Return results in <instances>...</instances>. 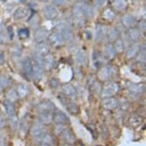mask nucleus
Wrapping results in <instances>:
<instances>
[{"label":"nucleus","mask_w":146,"mask_h":146,"mask_svg":"<svg viewBox=\"0 0 146 146\" xmlns=\"http://www.w3.org/2000/svg\"><path fill=\"white\" fill-rule=\"evenodd\" d=\"M48 40L49 43L54 47H60L64 45L65 42L64 39L63 38L61 35L58 31H53L49 34L48 36Z\"/></svg>","instance_id":"1"},{"label":"nucleus","mask_w":146,"mask_h":146,"mask_svg":"<svg viewBox=\"0 0 146 146\" xmlns=\"http://www.w3.org/2000/svg\"><path fill=\"white\" fill-rule=\"evenodd\" d=\"M119 90V86L116 83L112 82L110 84H107L102 90V97H110L115 95Z\"/></svg>","instance_id":"2"},{"label":"nucleus","mask_w":146,"mask_h":146,"mask_svg":"<svg viewBox=\"0 0 146 146\" xmlns=\"http://www.w3.org/2000/svg\"><path fill=\"white\" fill-rule=\"evenodd\" d=\"M49 35L48 30L44 28H39L35 31L34 34V38L37 44L44 43L48 39V36Z\"/></svg>","instance_id":"3"},{"label":"nucleus","mask_w":146,"mask_h":146,"mask_svg":"<svg viewBox=\"0 0 146 146\" xmlns=\"http://www.w3.org/2000/svg\"><path fill=\"white\" fill-rule=\"evenodd\" d=\"M113 67L110 65H106L101 68L99 71V78L102 80H106L110 79L113 75Z\"/></svg>","instance_id":"4"},{"label":"nucleus","mask_w":146,"mask_h":146,"mask_svg":"<svg viewBox=\"0 0 146 146\" xmlns=\"http://www.w3.org/2000/svg\"><path fill=\"white\" fill-rule=\"evenodd\" d=\"M53 120L58 124H67L69 122V118L64 112L60 110L55 111L54 114H53Z\"/></svg>","instance_id":"5"},{"label":"nucleus","mask_w":146,"mask_h":146,"mask_svg":"<svg viewBox=\"0 0 146 146\" xmlns=\"http://www.w3.org/2000/svg\"><path fill=\"white\" fill-rule=\"evenodd\" d=\"M44 14L46 19L48 20H53L56 19L58 15L57 9L53 5H47L44 8Z\"/></svg>","instance_id":"6"},{"label":"nucleus","mask_w":146,"mask_h":146,"mask_svg":"<svg viewBox=\"0 0 146 146\" xmlns=\"http://www.w3.org/2000/svg\"><path fill=\"white\" fill-rule=\"evenodd\" d=\"M62 90L67 98L75 99L77 97V90L74 88V86L70 84H64L62 86Z\"/></svg>","instance_id":"7"},{"label":"nucleus","mask_w":146,"mask_h":146,"mask_svg":"<svg viewBox=\"0 0 146 146\" xmlns=\"http://www.w3.org/2000/svg\"><path fill=\"white\" fill-rule=\"evenodd\" d=\"M101 104L103 108H105L106 110H113L118 106V101L115 98L110 96V97H105L103 99Z\"/></svg>","instance_id":"8"},{"label":"nucleus","mask_w":146,"mask_h":146,"mask_svg":"<svg viewBox=\"0 0 146 146\" xmlns=\"http://www.w3.org/2000/svg\"><path fill=\"white\" fill-rule=\"evenodd\" d=\"M107 29L106 27L101 24H98L96 26V31H95V40L96 41H102L104 38V36L107 34Z\"/></svg>","instance_id":"9"},{"label":"nucleus","mask_w":146,"mask_h":146,"mask_svg":"<svg viewBox=\"0 0 146 146\" xmlns=\"http://www.w3.org/2000/svg\"><path fill=\"white\" fill-rule=\"evenodd\" d=\"M31 74L35 81L39 82L43 77V67L38 64H35L32 67Z\"/></svg>","instance_id":"10"},{"label":"nucleus","mask_w":146,"mask_h":146,"mask_svg":"<svg viewBox=\"0 0 146 146\" xmlns=\"http://www.w3.org/2000/svg\"><path fill=\"white\" fill-rule=\"evenodd\" d=\"M59 33L63 37V38L64 39V41H70L74 39V33L71 31V29L68 28V27L63 25L60 28V32Z\"/></svg>","instance_id":"11"},{"label":"nucleus","mask_w":146,"mask_h":146,"mask_svg":"<svg viewBox=\"0 0 146 146\" xmlns=\"http://www.w3.org/2000/svg\"><path fill=\"white\" fill-rule=\"evenodd\" d=\"M74 15L75 19L78 21V22H83L85 18V15L84 14V11H83V5L82 3H77L74 6Z\"/></svg>","instance_id":"12"},{"label":"nucleus","mask_w":146,"mask_h":146,"mask_svg":"<svg viewBox=\"0 0 146 146\" xmlns=\"http://www.w3.org/2000/svg\"><path fill=\"white\" fill-rule=\"evenodd\" d=\"M54 104L49 100H43L38 105V110L41 113L42 112H51L54 110Z\"/></svg>","instance_id":"13"},{"label":"nucleus","mask_w":146,"mask_h":146,"mask_svg":"<svg viewBox=\"0 0 146 146\" xmlns=\"http://www.w3.org/2000/svg\"><path fill=\"white\" fill-rule=\"evenodd\" d=\"M122 23L126 28H132L135 24V18L131 14L125 15L122 19Z\"/></svg>","instance_id":"14"},{"label":"nucleus","mask_w":146,"mask_h":146,"mask_svg":"<svg viewBox=\"0 0 146 146\" xmlns=\"http://www.w3.org/2000/svg\"><path fill=\"white\" fill-rule=\"evenodd\" d=\"M50 52V50H49V48L47 44H45L44 43H39L37 44L35 48V53L38 54V55L41 56V57H44L47 54H48Z\"/></svg>","instance_id":"15"},{"label":"nucleus","mask_w":146,"mask_h":146,"mask_svg":"<svg viewBox=\"0 0 146 146\" xmlns=\"http://www.w3.org/2000/svg\"><path fill=\"white\" fill-rule=\"evenodd\" d=\"M140 50V47L138 44H133L130 46L126 52V58L128 59H132L135 58Z\"/></svg>","instance_id":"16"},{"label":"nucleus","mask_w":146,"mask_h":146,"mask_svg":"<svg viewBox=\"0 0 146 146\" xmlns=\"http://www.w3.org/2000/svg\"><path fill=\"white\" fill-rule=\"evenodd\" d=\"M116 50L113 44H107L104 47V54L109 59H113L116 56Z\"/></svg>","instance_id":"17"},{"label":"nucleus","mask_w":146,"mask_h":146,"mask_svg":"<svg viewBox=\"0 0 146 146\" xmlns=\"http://www.w3.org/2000/svg\"><path fill=\"white\" fill-rule=\"evenodd\" d=\"M128 89L132 94L134 95H139L142 93V85L135 83H129L128 84Z\"/></svg>","instance_id":"18"},{"label":"nucleus","mask_w":146,"mask_h":146,"mask_svg":"<svg viewBox=\"0 0 146 146\" xmlns=\"http://www.w3.org/2000/svg\"><path fill=\"white\" fill-rule=\"evenodd\" d=\"M29 11L25 8H19L13 13V18L15 20H20L25 19L28 15Z\"/></svg>","instance_id":"19"},{"label":"nucleus","mask_w":146,"mask_h":146,"mask_svg":"<svg viewBox=\"0 0 146 146\" xmlns=\"http://www.w3.org/2000/svg\"><path fill=\"white\" fill-rule=\"evenodd\" d=\"M54 58L53 56L50 54H48L46 56H44L43 58V66L42 67H44L46 70H50L53 67V64H54Z\"/></svg>","instance_id":"20"},{"label":"nucleus","mask_w":146,"mask_h":146,"mask_svg":"<svg viewBox=\"0 0 146 146\" xmlns=\"http://www.w3.org/2000/svg\"><path fill=\"white\" fill-rule=\"evenodd\" d=\"M4 107H5V113H7L9 116L15 114V107L14 103H12V102L6 100L4 102Z\"/></svg>","instance_id":"21"},{"label":"nucleus","mask_w":146,"mask_h":146,"mask_svg":"<svg viewBox=\"0 0 146 146\" xmlns=\"http://www.w3.org/2000/svg\"><path fill=\"white\" fill-rule=\"evenodd\" d=\"M40 120L44 124H50L53 121V114L51 112H42L40 115Z\"/></svg>","instance_id":"22"},{"label":"nucleus","mask_w":146,"mask_h":146,"mask_svg":"<svg viewBox=\"0 0 146 146\" xmlns=\"http://www.w3.org/2000/svg\"><path fill=\"white\" fill-rule=\"evenodd\" d=\"M22 66H23V69H24L25 73L27 75H31V71H32V67L33 66H32V64H31V59L29 57H26V58H25L24 60H23Z\"/></svg>","instance_id":"23"},{"label":"nucleus","mask_w":146,"mask_h":146,"mask_svg":"<svg viewBox=\"0 0 146 146\" xmlns=\"http://www.w3.org/2000/svg\"><path fill=\"white\" fill-rule=\"evenodd\" d=\"M129 37L132 41H137L141 38V31L138 29L131 28L129 31Z\"/></svg>","instance_id":"24"},{"label":"nucleus","mask_w":146,"mask_h":146,"mask_svg":"<svg viewBox=\"0 0 146 146\" xmlns=\"http://www.w3.org/2000/svg\"><path fill=\"white\" fill-rule=\"evenodd\" d=\"M76 59L80 64H84L87 60V55L84 50H79L76 54Z\"/></svg>","instance_id":"25"},{"label":"nucleus","mask_w":146,"mask_h":146,"mask_svg":"<svg viewBox=\"0 0 146 146\" xmlns=\"http://www.w3.org/2000/svg\"><path fill=\"white\" fill-rule=\"evenodd\" d=\"M113 5L117 10L122 11L126 9L127 1L126 0H113Z\"/></svg>","instance_id":"26"},{"label":"nucleus","mask_w":146,"mask_h":146,"mask_svg":"<svg viewBox=\"0 0 146 146\" xmlns=\"http://www.w3.org/2000/svg\"><path fill=\"white\" fill-rule=\"evenodd\" d=\"M83 5V11H84V14L85 15V18L87 19H92L94 17V9L90 6V5H86L85 3H82Z\"/></svg>","instance_id":"27"},{"label":"nucleus","mask_w":146,"mask_h":146,"mask_svg":"<svg viewBox=\"0 0 146 146\" xmlns=\"http://www.w3.org/2000/svg\"><path fill=\"white\" fill-rule=\"evenodd\" d=\"M18 94L19 97H25V96L29 94V86L25 85V84H20L19 87H18Z\"/></svg>","instance_id":"28"},{"label":"nucleus","mask_w":146,"mask_h":146,"mask_svg":"<svg viewBox=\"0 0 146 146\" xmlns=\"http://www.w3.org/2000/svg\"><path fill=\"white\" fill-rule=\"evenodd\" d=\"M19 98V96L18 94V92L13 90V89L9 90V92L7 93V100L12 102V103H14V102L18 100Z\"/></svg>","instance_id":"29"},{"label":"nucleus","mask_w":146,"mask_h":146,"mask_svg":"<svg viewBox=\"0 0 146 146\" xmlns=\"http://www.w3.org/2000/svg\"><path fill=\"white\" fill-rule=\"evenodd\" d=\"M31 135L35 137L40 136L42 132H43V128L40 125L36 124L35 125H33V127L31 128Z\"/></svg>","instance_id":"30"},{"label":"nucleus","mask_w":146,"mask_h":146,"mask_svg":"<svg viewBox=\"0 0 146 146\" xmlns=\"http://www.w3.org/2000/svg\"><path fill=\"white\" fill-rule=\"evenodd\" d=\"M109 35V38L110 41H115L116 39L119 38V31H118L116 29H111L109 32H107Z\"/></svg>","instance_id":"31"},{"label":"nucleus","mask_w":146,"mask_h":146,"mask_svg":"<svg viewBox=\"0 0 146 146\" xmlns=\"http://www.w3.org/2000/svg\"><path fill=\"white\" fill-rule=\"evenodd\" d=\"M18 35H19V38H20L21 39L28 38L30 35V31H29V29H27V28H22V29H19Z\"/></svg>","instance_id":"32"},{"label":"nucleus","mask_w":146,"mask_h":146,"mask_svg":"<svg viewBox=\"0 0 146 146\" xmlns=\"http://www.w3.org/2000/svg\"><path fill=\"white\" fill-rule=\"evenodd\" d=\"M115 44L114 46V48H115V50H116V52H122L125 49V45H124V42L122 41V39L117 38L115 40Z\"/></svg>","instance_id":"33"},{"label":"nucleus","mask_w":146,"mask_h":146,"mask_svg":"<svg viewBox=\"0 0 146 146\" xmlns=\"http://www.w3.org/2000/svg\"><path fill=\"white\" fill-rule=\"evenodd\" d=\"M67 110L71 113H77L78 112V106L76 105V103L68 100V103L67 104Z\"/></svg>","instance_id":"34"},{"label":"nucleus","mask_w":146,"mask_h":146,"mask_svg":"<svg viewBox=\"0 0 146 146\" xmlns=\"http://www.w3.org/2000/svg\"><path fill=\"white\" fill-rule=\"evenodd\" d=\"M9 84V80L5 76H0V93L3 92V90Z\"/></svg>","instance_id":"35"},{"label":"nucleus","mask_w":146,"mask_h":146,"mask_svg":"<svg viewBox=\"0 0 146 146\" xmlns=\"http://www.w3.org/2000/svg\"><path fill=\"white\" fill-rule=\"evenodd\" d=\"M141 119L140 116L139 115H132V117L130 118V120H129V122L130 124H132V125H134V126H137V125H139L141 122Z\"/></svg>","instance_id":"36"},{"label":"nucleus","mask_w":146,"mask_h":146,"mask_svg":"<svg viewBox=\"0 0 146 146\" xmlns=\"http://www.w3.org/2000/svg\"><path fill=\"white\" fill-rule=\"evenodd\" d=\"M103 15H104V17H105L107 20H113L115 16V13L113 12V11H112V10L110 9H108L106 10L105 12H104Z\"/></svg>","instance_id":"37"},{"label":"nucleus","mask_w":146,"mask_h":146,"mask_svg":"<svg viewBox=\"0 0 146 146\" xmlns=\"http://www.w3.org/2000/svg\"><path fill=\"white\" fill-rule=\"evenodd\" d=\"M137 58H138V60L139 62L145 64V50H144L143 52H141V54H140Z\"/></svg>","instance_id":"38"},{"label":"nucleus","mask_w":146,"mask_h":146,"mask_svg":"<svg viewBox=\"0 0 146 146\" xmlns=\"http://www.w3.org/2000/svg\"><path fill=\"white\" fill-rule=\"evenodd\" d=\"M107 0H95V4L97 7H102Z\"/></svg>","instance_id":"39"},{"label":"nucleus","mask_w":146,"mask_h":146,"mask_svg":"<svg viewBox=\"0 0 146 146\" xmlns=\"http://www.w3.org/2000/svg\"><path fill=\"white\" fill-rule=\"evenodd\" d=\"M5 62V54L3 50H0V65L4 64Z\"/></svg>","instance_id":"40"},{"label":"nucleus","mask_w":146,"mask_h":146,"mask_svg":"<svg viewBox=\"0 0 146 146\" xmlns=\"http://www.w3.org/2000/svg\"><path fill=\"white\" fill-rule=\"evenodd\" d=\"M67 2V0H54V4L55 5H64L65 3Z\"/></svg>","instance_id":"41"},{"label":"nucleus","mask_w":146,"mask_h":146,"mask_svg":"<svg viewBox=\"0 0 146 146\" xmlns=\"http://www.w3.org/2000/svg\"><path fill=\"white\" fill-rule=\"evenodd\" d=\"M5 123H6V121L5 118L3 117V115H0V129H3L5 125Z\"/></svg>","instance_id":"42"},{"label":"nucleus","mask_w":146,"mask_h":146,"mask_svg":"<svg viewBox=\"0 0 146 146\" xmlns=\"http://www.w3.org/2000/svg\"><path fill=\"white\" fill-rule=\"evenodd\" d=\"M8 32L9 34V36L11 39H12L14 38V32H13V29H12V27L9 26L8 28Z\"/></svg>","instance_id":"43"},{"label":"nucleus","mask_w":146,"mask_h":146,"mask_svg":"<svg viewBox=\"0 0 146 146\" xmlns=\"http://www.w3.org/2000/svg\"><path fill=\"white\" fill-rule=\"evenodd\" d=\"M3 35H2V33L0 32V43H2V42H3Z\"/></svg>","instance_id":"44"},{"label":"nucleus","mask_w":146,"mask_h":146,"mask_svg":"<svg viewBox=\"0 0 146 146\" xmlns=\"http://www.w3.org/2000/svg\"><path fill=\"white\" fill-rule=\"evenodd\" d=\"M41 146H48V145H41Z\"/></svg>","instance_id":"45"},{"label":"nucleus","mask_w":146,"mask_h":146,"mask_svg":"<svg viewBox=\"0 0 146 146\" xmlns=\"http://www.w3.org/2000/svg\"><path fill=\"white\" fill-rule=\"evenodd\" d=\"M3 1H6V0H3Z\"/></svg>","instance_id":"46"}]
</instances>
